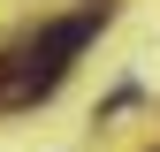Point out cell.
<instances>
[{"label":"cell","instance_id":"6da1fadb","mask_svg":"<svg viewBox=\"0 0 160 152\" xmlns=\"http://www.w3.org/2000/svg\"><path fill=\"white\" fill-rule=\"evenodd\" d=\"M99 23H107V8H99V15H69V23H46L31 46H15L8 61H0V107H31V99H46V91L69 76V61L92 46Z\"/></svg>","mask_w":160,"mask_h":152}]
</instances>
